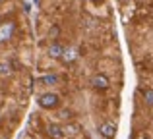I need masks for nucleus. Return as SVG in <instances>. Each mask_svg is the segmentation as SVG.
<instances>
[{"label":"nucleus","instance_id":"423d86ee","mask_svg":"<svg viewBox=\"0 0 153 139\" xmlns=\"http://www.w3.org/2000/svg\"><path fill=\"white\" fill-rule=\"evenodd\" d=\"M64 54V46L58 45V43H52V45L49 46V56L51 58H62Z\"/></svg>","mask_w":153,"mask_h":139},{"label":"nucleus","instance_id":"f257e3e1","mask_svg":"<svg viewBox=\"0 0 153 139\" xmlns=\"http://www.w3.org/2000/svg\"><path fill=\"white\" fill-rule=\"evenodd\" d=\"M39 106L45 110H54L60 106V97L56 93H43L41 97H39Z\"/></svg>","mask_w":153,"mask_h":139},{"label":"nucleus","instance_id":"ddd939ff","mask_svg":"<svg viewBox=\"0 0 153 139\" xmlns=\"http://www.w3.org/2000/svg\"><path fill=\"white\" fill-rule=\"evenodd\" d=\"M0 23H2V21H0Z\"/></svg>","mask_w":153,"mask_h":139},{"label":"nucleus","instance_id":"9b49d317","mask_svg":"<svg viewBox=\"0 0 153 139\" xmlns=\"http://www.w3.org/2000/svg\"><path fill=\"white\" fill-rule=\"evenodd\" d=\"M91 2H95V4H101V2H105V0H91Z\"/></svg>","mask_w":153,"mask_h":139},{"label":"nucleus","instance_id":"0eeeda50","mask_svg":"<svg viewBox=\"0 0 153 139\" xmlns=\"http://www.w3.org/2000/svg\"><path fill=\"white\" fill-rule=\"evenodd\" d=\"M142 95H143V101H146V104H147V106H153V89H143Z\"/></svg>","mask_w":153,"mask_h":139},{"label":"nucleus","instance_id":"20e7f679","mask_svg":"<svg viewBox=\"0 0 153 139\" xmlns=\"http://www.w3.org/2000/svg\"><path fill=\"white\" fill-rule=\"evenodd\" d=\"M99 133H101L105 139H112L116 135V126L112 124V122H105V124H101V128H99Z\"/></svg>","mask_w":153,"mask_h":139},{"label":"nucleus","instance_id":"39448f33","mask_svg":"<svg viewBox=\"0 0 153 139\" xmlns=\"http://www.w3.org/2000/svg\"><path fill=\"white\" fill-rule=\"evenodd\" d=\"M47 133H49V137H52V139H64V129L60 128L58 124H49Z\"/></svg>","mask_w":153,"mask_h":139},{"label":"nucleus","instance_id":"f03ea898","mask_svg":"<svg viewBox=\"0 0 153 139\" xmlns=\"http://www.w3.org/2000/svg\"><path fill=\"white\" fill-rule=\"evenodd\" d=\"M91 87H93L95 91H107L108 87H111V79L107 77L105 74H95L93 77H91Z\"/></svg>","mask_w":153,"mask_h":139},{"label":"nucleus","instance_id":"1a4fd4ad","mask_svg":"<svg viewBox=\"0 0 153 139\" xmlns=\"http://www.w3.org/2000/svg\"><path fill=\"white\" fill-rule=\"evenodd\" d=\"M62 60H64V62H72V60H76V50H72V49H64Z\"/></svg>","mask_w":153,"mask_h":139},{"label":"nucleus","instance_id":"6e6552de","mask_svg":"<svg viewBox=\"0 0 153 139\" xmlns=\"http://www.w3.org/2000/svg\"><path fill=\"white\" fill-rule=\"evenodd\" d=\"M0 75H2V77L12 75V66L8 64V62H0Z\"/></svg>","mask_w":153,"mask_h":139},{"label":"nucleus","instance_id":"f8f14e48","mask_svg":"<svg viewBox=\"0 0 153 139\" xmlns=\"http://www.w3.org/2000/svg\"><path fill=\"white\" fill-rule=\"evenodd\" d=\"M140 139H149V137H147V135H142V137H140Z\"/></svg>","mask_w":153,"mask_h":139},{"label":"nucleus","instance_id":"9d476101","mask_svg":"<svg viewBox=\"0 0 153 139\" xmlns=\"http://www.w3.org/2000/svg\"><path fill=\"white\" fill-rule=\"evenodd\" d=\"M56 81H58V77H56V75H45V77L39 79V83H43V85H54Z\"/></svg>","mask_w":153,"mask_h":139},{"label":"nucleus","instance_id":"7ed1b4c3","mask_svg":"<svg viewBox=\"0 0 153 139\" xmlns=\"http://www.w3.org/2000/svg\"><path fill=\"white\" fill-rule=\"evenodd\" d=\"M14 31H16V23L14 21L0 23V43H8L12 39V35H14Z\"/></svg>","mask_w":153,"mask_h":139}]
</instances>
